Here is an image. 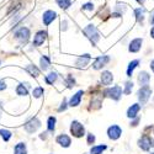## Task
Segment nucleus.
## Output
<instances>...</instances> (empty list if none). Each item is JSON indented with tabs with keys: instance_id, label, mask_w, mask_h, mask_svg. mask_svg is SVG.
I'll return each instance as SVG.
<instances>
[{
	"instance_id": "obj_12",
	"label": "nucleus",
	"mask_w": 154,
	"mask_h": 154,
	"mask_svg": "<svg viewBox=\"0 0 154 154\" xmlns=\"http://www.w3.org/2000/svg\"><path fill=\"white\" fill-rule=\"evenodd\" d=\"M142 43H143L142 38H134V40L131 41L130 47H128V51H130V52H132V53L138 52V51L140 49V46H142Z\"/></svg>"
},
{
	"instance_id": "obj_32",
	"label": "nucleus",
	"mask_w": 154,
	"mask_h": 154,
	"mask_svg": "<svg viewBox=\"0 0 154 154\" xmlns=\"http://www.w3.org/2000/svg\"><path fill=\"white\" fill-rule=\"evenodd\" d=\"M94 142H95V136H94V134H89V136H88V143L91 144V143H94Z\"/></svg>"
},
{
	"instance_id": "obj_9",
	"label": "nucleus",
	"mask_w": 154,
	"mask_h": 154,
	"mask_svg": "<svg viewBox=\"0 0 154 154\" xmlns=\"http://www.w3.org/2000/svg\"><path fill=\"white\" fill-rule=\"evenodd\" d=\"M110 62V57L109 56H102V57H99L96 58V60L93 63V68L94 69H101L102 67H105L106 64Z\"/></svg>"
},
{
	"instance_id": "obj_7",
	"label": "nucleus",
	"mask_w": 154,
	"mask_h": 154,
	"mask_svg": "<svg viewBox=\"0 0 154 154\" xmlns=\"http://www.w3.org/2000/svg\"><path fill=\"white\" fill-rule=\"evenodd\" d=\"M138 146H139V148H142L143 150H149V149L154 146V142L152 140L150 137H148V136H143L142 138L138 140Z\"/></svg>"
},
{
	"instance_id": "obj_26",
	"label": "nucleus",
	"mask_w": 154,
	"mask_h": 154,
	"mask_svg": "<svg viewBox=\"0 0 154 154\" xmlns=\"http://www.w3.org/2000/svg\"><path fill=\"white\" fill-rule=\"evenodd\" d=\"M107 147L104 144V146H96V147H93L91 148V154H102V152H104Z\"/></svg>"
},
{
	"instance_id": "obj_3",
	"label": "nucleus",
	"mask_w": 154,
	"mask_h": 154,
	"mask_svg": "<svg viewBox=\"0 0 154 154\" xmlns=\"http://www.w3.org/2000/svg\"><path fill=\"white\" fill-rule=\"evenodd\" d=\"M84 132H85L84 126H83L79 121H73V122H72V126H70V133H72L74 137L80 138V137L84 136Z\"/></svg>"
},
{
	"instance_id": "obj_29",
	"label": "nucleus",
	"mask_w": 154,
	"mask_h": 154,
	"mask_svg": "<svg viewBox=\"0 0 154 154\" xmlns=\"http://www.w3.org/2000/svg\"><path fill=\"white\" fill-rule=\"evenodd\" d=\"M54 127H56V117L51 116V117L48 119V131L53 132V131H54Z\"/></svg>"
},
{
	"instance_id": "obj_13",
	"label": "nucleus",
	"mask_w": 154,
	"mask_h": 154,
	"mask_svg": "<svg viewBox=\"0 0 154 154\" xmlns=\"http://www.w3.org/2000/svg\"><path fill=\"white\" fill-rule=\"evenodd\" d=\"M90 60H91L90 54H84V56L78 58V60H76L75 64H76V67H79V68H85L88 64L90 63Z\"/></svg>"
},
{
	"instance_id": "obj_1",
	"label": "nucleus",
	"mask_w": 154,
	"mask_h": 154,
	"mask_svg": "<svg viewBox=\"0 0 154 154\" xmlns=\"http://www.w3.org/2000/svg\"><path fill=\"white\" fill-rule=\"evenodd\" d=\"M84 33L86 35V37L89 38V40L91 41L93 45H96L100 40V33H99V31L96 30V27L94 26V25H88V26L84 29Z\"/></svg>"
},
{
	"instance_id": "obj_27",
	"label": "nucleus",
	"mask_w": 154,
	"mask_h": 154,
	"mask_svg": "<svg viewBox=\"0 0 154 154\" xmlns=\"http://www.w3.org/2000/svg\"><path fill=\"white\" fill-rule=\"evenodd\" d=\"M56 2H57V4H58L62 9H68V8L70 6V4H72L70 0H56Z\"/></svg>"
},
{
	"instance_id": "obj_15",
	"label": "nucleus",
	"mask_w": 154,
	"mask_h": 154,
	"mask_svg": "<svg viewBox=\"0 0 154 154\" xmlns=\"http://www.w3.org/2000/svg\"><path fill=\"white\" fill-rule=\"evenodd\" d=\"M149 80H150V75H149L147 72H140V73L138 74V83H139L140 86L148 85Z\"/></svg>"
},
{
	"instance_id": "obj_33",
	"label": "nucleus",
	"mask_w": 154,
	"mask_h": 154,
	"mask_svg": "<svg viewBox=\"0 0 154 154\" xmlns=\"http://www.w3.org/2000/svg\"><path fill=\"white\" fill-rule=\"evenodd\" d=\"M82 9L83 10H93L94 9V5L93 4H85V5H83Z\"/></svg>"
},
{
	"instance_id": "obj_22",
	"label": "nucleus",
	"mask_w": 154,
	"mask_h": 154,
	"mask_svg": "<svg viewBox=\"0 0 154 154\" xmlns=\"http://www.w3.org/2000/svg\"><path fill=\"white\" fill-rule=\"evenodd\" d=\"M57 78H58V74H57L56 72H51L48 75H46L45 80H46L47 84H53V83L57 80Z\"/></svg>"
},
{
	"instance_id": "obj_11",
	"label": "nucleus",
	"mask_w": 154,
	"mask_h": 154,
	"mask_svg": "<svg viewBox=\"0 0 154 154\" xmlns=\"http://www.w3.org/2000/svg\"><path fill=\"white\" fill-rule=\"evenodd\" d=\"M56 16H57V14H56L54 11H52V10H47V11H45V12H43V16H42L43 23L46 25V26H48V25L56 19Z\"/></svg>"
},
{
	"instance_id": "obj_20",
	"label": "nucleus",
	"mask_w": 154,
	"mask_h": 154,
	"mask_svg": "<svg viewBox=\"0 0 154 154\" xmlns=\"http://www.w3.org/2000/svg\"><path fill=\"white\" fill-rule=\"evenodd\" d=\"M14 153L15 154H27V149H26V144L25 143H17L14 148Z\"/></svg>"
},
{
	"instance_id": "obj_18",
	"label": "nucleus",
	"mask_w": 154,
	"mask_h": 154,
	"mask_svg": "<svg viewBox=\"0 0 154 154\" xmlns=\"http://www.w3.org/2000/svg\"><path fill=\"white\" fill-rule=\"evenodd\" d=\"M139 110H140V105H139V104L132 105L130 109L127 110V116L130 117V119H134V117L137 116V113L139 112Z\"/></svg>"
},
{
	"instance_id": "obj_23",
	"label": "nucleus",
	"mask_w": 154,
	"mask_h": 154,
	"mask_svg": "<svg viewBox=\"0 0 154 154\" xmlns=\"http://www.w3.org/2000/svg\"><path fill=\"white\" fill-rule=\"evenodd\" d=\"M16 94H17L19 96H26V95L29 94V91H27V86H26V85L23 86V84L17 85V88H16Z\"/></svg>"
},
{
	"instance_id": "obj_4",
	"label": "nucleus",
	"mask_w": 154,
	"mask_h": 154,
	"mask_svg": "<svg viewBox=\"0 0 154 154\" xmlns=\"http://www.w3.org/2000/svg\"><path fill=\"white\" fill-rule=\"evenodd\" d=\"M15 38L20 41V43H26L30 38V30L27 27H20L15 32Z\"/></svg>"
},
{
	"instance_id": "obj_28",
	"label": "nucleus",
	"mask_w": 154,
	"mask_h": 154,
	"mask_svg": "<svg viewBox=\"0 0 154 154\" xmlns=\"http://www.w3.org/2000/svg\"><path fill=\"white\" fill-rule=\"evenodd\" d=\"M0 136H2V138L5 140V142H8V140L11 138V132L8 131V130H0Z\"/></svg>"
},
{
	"instance_id": "obj_16",
	"label": "nucleus",
	"mask_w": 154,
	"mask_h": 154,
	"mask_svg": "<svg viewBox=\"0 0 154 154\" xmlns=\"http://www.w3.org/2000/svg\"><path fill=\"white\" fill-rule=\"evenodd\" d=\"M57 142H58V144H60L62 147L68 148V147L70 146V137L67 136V134H60V136L57 137Z\"/></svg>"
},
{
	"instance_id": "obj_34",
	"label": "nucleus",
	"mask_w": 154,
	"mask_h": 154,
	"mask_svg": "<svg viewBox=\"0 0 154 154\" xmlns=\"http://www.w3.org/2000/svg\"><path fill=\"white\" fill-rule=\"evenodd\" d=\"M5 89H6V83L4 80H0V91L5 90Z\"/></svg>"
},
{
	"instance_id": "obj_30",
	"label": "nucleus",
	"mask_w": 154,
	"mask_h": 154,
	"mask_svg": "<svg viewBox=\"0 0 154 154\" xmlns=\"http://www.w3.org/2000/svg\"><path fill=\"white\" fill-rule=\"evenodd\" d=\"M32 95H33V97H36V99H38V97H41V96L43 95V88H41V86H38V88L33 89V91H32Z\"/></svg>"
},
{
	"instance_id": "obj_10",
	"label": "nucleus",
	"mask_w": 154,
	"mask_h": 154,
	"mask_svg": "<svg viewBox=\"0 0 154 154\" xmlns=\"http://www.w3.org/2000/svg\"><path fill=\"white\" fill-rule=\"evenodd\" d=\"M46 37H47V32L46 31H38L33 38V46L35 47H40L43 45V42L46 41Z\"/></svg>"
},
{
	"instance_id": "obj_31",
	"label": "nucleus",
	"mask_w": 154,
	"mask_h": 154,
	"mask_svg": "<svg viewBox=\"0 0 154 154\" xmlns=\"http://www.w3.org/2000/svg\"><path fill=\"white\" fill-rule=\"evenodd\" d=\"M132 89H133V83H132V82H126V84H125V90H123L122 93H125L126 95H128V94H131Z\"/></svg>"
},
{
	"instance_id": "obj_19",
	"label": "nucleus",
	"mask_w": 154,
	"mask_h": 154,
	"mask_svg": "<svg viewBox=\"0 0 154 154\" xmlns=\"http://www.w3.org/2000/svg\"><path fill=\"white\" fill-rule=\"evenodd\" d=\"M40 66H41V69L42 70H47L51 66V60L47 56H42L41 59H40Z\"/></svg>"
},
{
	"instance_id": "obj_17",
	"label": "nucleus",
	"mask_w": 154,
	"mask_h": 154,
	"mask_svg": "<svg viewBox=\"0 0 154 154\" xmlns=\"http://www.w3.org/2000/svg\"><path fill=\"white\" fill-rule=\"evenodd\" d=\"M113 80V75L110 72H104L101 74V83L104 85H110Z\"/></svg>"
},
{
	"instance_id": "obj_21",
	"label": "nucleus",
	"mask_w": 154,
	"mask_h": 154,
	"mask_svg": "<svg viewBox=\"0 0 154 154\" xmlns=\"http://www.w3.org/2000/svg\"><path fill=\"white\" fill-rule=\"evenodd\" d=\"M138 64H139V60H138V59H134V60H132L130 64H128V68H127V76H132V73H133V70L137 68Z\"/></svg>"
},
{
	"instance_id": "obj_36",
	"label": "nucleus",
	"mask_w": 154,
	"mask_h": 154,
	"mask_svg": "<svg viewBox=\"0 0 154 154\" xmlns=\"http://www.w3.org/2000/svg\"><path fill=\"white\" fill-rule=\"evenodd\" d=\"M150 36L154 38V26H153V27H152V30H150Z\"/></svg>"
},
{
	"instance_id": "obj_38",
	"label": "nucleus",
	"mask_w": 154,
	"mask_h": 154,
	"mask_svg": "<svg viewBox=\"0 0 154 154\" xmlns=\"http://www.w3.org/2000/svg\"><path fill=\"white\" fill-rule=\"evenodd\" d=\"M150 23H154V14L153 16H150Z\"/></svg>"
},
{
	"instance_id": "obj_35",
	"label": "nucleus",
	"mask_w": 154,
	"mask_h": 154,
	"mask_svg": "<svg viewBox=\"0 0 154 154\" xmlns=\"http://www.w3.org/2000/svg\"><path fill=\"white\" fill-rule=\"evenodd\" d=\"M67 109V104H66V101H63V104H62V106L59 107V111H64Z\"/></svg>"
},
{
	"instance_id": "obj_5",
	"label": "nucleus",
	"mask_w": 154,
	"mask_h": 154,
	"mask_svg": "<svg viewBox=\"0 0 154 154\" xmlns=\"http://www.w3.org/2000/svg\"><path fill=\"white\" fill-rule=\"evenodd\" d=\"M40 127H41L40 120L36 119V117H33V119H31L26 125H25V130H26L27 133H33V132H36Z\"/></svg>"
},
{
	"instance_id": "obj_37",
	"label": "nucleus",
	"mask_w": 154,
	"mask_h": 154,
	"mask_svg": "<svg viewBox=\"0 0 154 154\" xmlns=\"http://www.w3.org/2000/svg\"><path fill=\"white\" fill-rule=\"evenodd\" d=\"M150 68H152V70L154 72V59L152 60V63H150Z\"/></svg>"
},
{
	"instance_id": "obj_6",
	"label": "nucleus",
	"mask_w": 154,
	"mask_h": 154,
	"mask_svg": "<svg viewBox=\"0 0 154 154\" xmlns=\"http://www.w3.org/2000/svg\"><path fill=\"white\" fill-rule=\"evenodd\" d=\"M105 94H106L109 97L113 99V100H120V97H121V95H122V88H121V86L110 88V89H107V90L105 91Z\"/></svg>"
},
{
	"instance_id": "obj_2",
	"label": "nucleus",
	"mask_w": 154,
	"mask_h": 154,
	"mask_svg": "<svg viewBox=\"0 0 154 154\" xmlns=\"http://www.w3.org/2000/svg\"><path fill=\"white\" fill-rule=\"evenodd\" d=\"M150 95H152V89L148 85L140 86V89H139L138 93H137V96H138V100L140 102V105H146L147 101L150 97Z\"/></svg>"
},
{
	"instance_id": "obj_14",
	"label": "nucleus",
	"mask_w": 154,
	"mask_h": 154,
	"mask_svg": "<svg viewBox=\"0 0 154 154\" xmlns=\"http://www.w3.org/2000/svg\"><path fill=\"white\" fill-rule=\"evenodd\" d=\"M83 90H80V91H78L75 95H73L72 97H70V100H69V106H72V107H75V106H78L79 104H80V100H82V96H83Z\"/></svg>"
},
{
	"instance_id": "obj_8",
	"label": "nucleus",
	"mask_w": 154,
	"mask_h": 154,
	"mask_svg": "<svg viewBox=\"0 0 154 154\" xmlns=\"http://www.w3.org/2000/svg\"><path fill=\"white\" fill-rule=\"evenodd\" d=\"M107 134H109V138H110V139L116 140V139H119V138L121 137V134H122V130H121V128H120L119 126L113 125V126L109 127V130H107Z\"/></svg>"
},
{
	"instance_id": "obj_24",
	"label": "nucleus",
	"mask_w": 154,
	"mask_h": 154,
	"mask_svg": "<svg viewBox=\"0 0 154 154\" xmlns=\"http://www.w3.org/2000/svg\"><path fill=\"white\" fill-rule=\"evenodd\" d=\"M134 12H136V17H137L138 22H143L146 10H144V9H142V8H139V9H136V11H134Z\"/></svg>"
},
{
	"instance_id": "obj_39",
	"label": "nucleus",
	"mask_w": 154,
	"mask_h": 154,
	"mask_svg": "<svg viewBox=\"0 0 154 154\" xmlns=\"http://www.w3.org/2000/svg\"><path fill=\"white\" fill-rule=\"evenodd\" d=\"M137 2H138L139 4H143V3H144V0H137Z\"/></svg>"
},
{
	"instance_id": "obj_41",
	"label": "nucleus",
	"mask_w": 154,
	"mask_h": 154,
	"mask_svg": "<svg viewBox=\"0 0 154 154\" xmlns=\"http://www.w3.org/2000/svg\"><path fill=\"white\" fill-rule=\"evenodd\" d=\"M0 63H2V62H0Z\"/></svg>"
},
{
	"instance_id": "obj_40",
	"label": "nucleus",
	"mask_w": 154,
	"mask_h": 154,
	"mask_svg": "<svg viewBox=\"0 0 154 154\" xmlns=\"http://www.w3.org/2000/svg\"><path fill=\"white\" fill-rule=\"evenodd\" d=\"M0 115H2V111H0Z\"/></svg>"
},
{
	"instance_id": "obj_25",
	"label": "nucleus",
	"mask_w": 154,
	"mask_h": 154,
	"mask_svg": "<svg viewBox=\"0 0 154 154\" xmlns=\"http://www.w3.org/2000/svg\"><path fill=\"white\" fill-rule=\"evenodd\" d=\"M26 70H27L32 76H38V75H40V70H38L35 66H32V64H30V66L26 67Z\"/></svg>"
}]
</instances>
